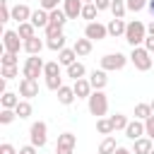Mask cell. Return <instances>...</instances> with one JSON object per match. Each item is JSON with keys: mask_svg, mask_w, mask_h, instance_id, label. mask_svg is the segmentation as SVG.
I'll return each instance as SVG.
<instances>
[{"mask_svg": "<svg viewBox=\"0 0 154 154\" xmlns=\"http://www.w3.org/2000/svg\"><path fill=\"white\" fill-rule=\"evenodd\" d=\"M14 111H17V116H19V118H29V116H31V103H29V99L19 101Z\"/></svg>", "mask_w": 154, "mask_h": 154, "instance_id": "obj_34", "label": "cell"}, {"mask_svg": "<svg viewBox=\"0 0 154 154\" xmlns=\"http://www.w3.org/2000/svg\"><path fill=\"white\" fill-rule=\"evenodd\" d=\"M82 2H94V0H82Z\"/></svg>", "mask_w": 154, "mask_h": 154, "instance_id": "obj_52", "label": "cell"}, {"mask_svg": "<svg viewBox=\"0 0 154 154\" xmlns=\"http://www.w3.org/2000/svg\"><path fill=\"white\" fill-rule=\"evenodd\" d=\"M111 2H113V0H94V5H96L99 12H101V10H111Z\"/></svg>", "mask_w": 154, "mask_h": 154, "instance_id": "obj_46", "label": "cell"}, {"mask_svg": "<svg viewBox=\"0 0 154 154\" xmlns=\"http://www.w3.org/2000/svg\"><path fill=\"white\" fill-rule=\"evenodd\" d=\"M84 36L91 38V41H101V38L108 36V29H106L103 24H99V22H87V26H84Z\"/></svg>", "mask_w": 154, "mask_h": 154, "instance_id": "obj_9", "label": "cell"}, {"mask_svg": "<svg viewBox=\"0 0 154 154\" xmlns=\"http://www.w3.org/2000/svg\"><path fill=\"white\" fill-rule=\"evenodd\" d=\"M147 7H149V12H152V17H154V0H149V2H147Z\"/></svg>", "mask_w": 154, "mask_h": 154, "instance_id": "obj_51", "label": "cell"}, {"mask_svg": "<svg viewBox=\"0 0 154 154\" xmlns=\"http://www.w3.org/2000/svg\"><path fill=\"white\" fill-rule=\"evenodd\" d=\"M0 65H17V53H2V58H0Z\"/></svg>", "mask_w": 154, "mask_h": 154, "instance_id": "obj_41", "label": "cell"}, {"mask_svg": "<svg viewBox=\"0 0 154 154\" xmlns=\"http://www.w3.org/2000/svg\"><path fill=\"white\" fill-rule=\"evenodd\" d=\"M65 22H67V14H65V10H51V24H55V26H65Z\"/></svg>", "mask_w": 154, "mask_h": 154, "instance_id": "obj_27", "label": "cell"}, {"mask_svg": "<svg viewBox=\"0 0 154 154\" xmlns=\"http://www.w3.org/2000/svg\"><path fill=\"white\" fill-rule=\"evenodd\" d=\"M36 29H46L48 24H51V12L48 10H43V7H38V10H34L31 12V19H29Z\"/></svg>", "mask_w": 154, "mask_h": 154, "instance_id": "obj_12", "label": "cell"}, {"mask_svg": "<svg viewBox=\"0 0 154 154\" xmlns=\"http://www.w3.org/2000/svg\"><path fill=\"white\" fill-rule=\"evenodd\" d=\"M77 144V137L72 132H63L58 135V144H55V154H72Z\"/></svg>", "mask_w": 154, "mask_h": 154, "instance_id": "obj_8", "label": "cell"}, {"mask_svg": "<svg viewBox=\"0 0 154 154\" xmlns=\"http://www.w3.org/2000/svg\"><path fill=\"white\" fill-rule=\"evenodd\" d=\"M10 19H12V7L7 0H2L0 2V22H10Z\"/></svg>", "mask_w": 154, "mask_h": 154, "instance_id": "obj_36", "label": "cell"}, {"mask_svg": "<svg viewBox=\"0 0 154 154\" xmlns=\"http://www.w3.org/2000/svg\"><path fill=\"white\" fill-rule=\"evenodd\" d=\"M106 29H108V36H113V38H116V36H125L128 24H125L123 19H116V17H113V19L106 24Z\"/></svg>", "mask_w": 154, "mask_h": 154, "instance_id": "obj_15", "label": "cell"}, {"mask_svg": "<svg viewBox=\"0 0 154 154\" xmlns=\"http://www.w3.org/2000/svg\"><path fill=\"white\" fill-rule=\"evenodd\" d=\"M60 31H63L60 26H55V24H48V26H46V38H51V36H58Z\"/></svg>", "mask_w": 154, "mask_h": 154, "instance_id": "obj_44", "label": "cell"}, {"mask_svg": "<svg viewBox=\"0 0 154 154\" xmlns=\"http://www.w3.org/2000/svg\"><path fill=\"white\" fill-rule=\"evenodd\" d=\"M113 154H132V152H130V149H125V147H118Z\"/></svg>", "mask_w": 154, "mask_h": 154, "instance_id": "obj_49", "label": "cell"}, {"mask_svg": "<svg viewBox=\"0 0 154 154\" xmlns=\"http://www.w3.org/2000/svg\"><path fill=\"white\" fill-rule=\"evenodd\" d=\"M154 149V144H152V137H140V140H135V147H132V154H149Z\"/></svg>", "mask_w": 154, "mask_h": 154, "instance_id": "obj_16", "label": "cell"}, {"mask_svg": "<svg viewBox=\"0 0 154 154\" xmlns=\"http://www.w3.org/2000/svg\"><path fill=\"white\" fill-rule=\"evenodd\" d=\"M0 75H2L5 79H14V77L19 75V67H17V65H2Z\"/></svg>", "mask_w": 154, "mask_h": 154, "instance_id": "obj_37", "label": "cell"}, {"mask_svg": "<svg viewBox=\"0 0 154 154\" xmlns=\"http://www.w3.org/2000/svg\"><path fill=\"white\" fill-rule=\"evenodd\" d=\"M17 34H19L24 41H26V38H34V36H36V26H34L31 22H22L19 29H17Z\"/></svg>", "mask_w": 154, "mask_h": 154, "instance_id": "obj_24", "label": "cell"}, {"mask_svg": "<svg viewBox=\"0 0 154 154\" xmlns=\"http://www.w3.org/2000/svg\"><path fill=\"white\" fill-rule=\"evenodd\" d=\"M60 2H65V0H41V7L51 12V10H58V5H60Z\"/></svg>", "mask_w": 154, "mask_h": 154, "instance_id": "obj_43", "label": "cell"}, {"mask_svg": "<svg viewBox=\"0 0 154 154\" xmlns=\"http://www.w3.org/2000/svg\"><path fill=\"white\" fill-rule=\"evenodd\" d=\"M43 67H46V63L41 60V55H29L26 63H24V77L36 79V77L43 72Z\"/></svg>", "mask_w": 154, "mask_h": 154, "instance_id": "obj_7", "label": "cell"}, {"mask_svg": "<svg viewBox=\"0 0 154 154\" xmlns=\"http://www.w3.org/2000/svg\"><path fill=\"white\" fill-rule=\"evenodd\" d=\"M147 2H149V0H125V5H128L130 12H140V10H144Z\"/></svg>", "mask_w": 154, "mask_h": 154, "instance_id": "obj_40", "label": "cell"}, {"mask_svg": "<svg viewBox=\"0 0 154 154\" xmlns=\"http://www.w3.org/2000/svg\"><path fill=\"white\" fill-rule=\"evenodd\" d=\"M43 75L46 77H55V75H60V63H46V67H43Z\"/></svg>", "mask_w": 154, "mask_h": 154, "instance_id": "obj_38", "label": "cell"}, {"mask_svg": "<svg viewBox=\"0 0 154 154\" xmlns=\"http://www.w3.org/2000/svg\"><path fill=\"white\" fill-rule=\"evenodd\" d=\"M36 149H38V147H34V144H26V147H22L17 154H36Z\"/></svg>", "mask_w": 154, "mask_h": 154, "instance_id": "obj_47", "label": "cell"}, {"mask_svg": "<svg viewBox=\"0 0 154 154\" xmlns=\"http://www.w3.org/2000/svg\"><path fill=\"white\" fill-rule=\"evenodd\" d=\"M111 12H113L116 19H123L125 12H128V5H125L123 0H113V2H111Z\"/></svg>", "mask_w": 154, "mask_h": 154, "instance_id": "obj_30", "label": "cell"}, {"mask_svg": "<svg viewBox=\"0 0 154 154\" xmlns=\"http://www.w3.org/2000/svg\"><path fill=\"white\" fill-rule=\"evenodd\" d=\"M2 48H5L7 53H19V48H24V41H22V36H19L17 31L7 29V31L2 34Z\"/></svg>", "mask_w": 154, "mask_h": 154, "instance_id": "obj_6", "label": "cell"}, {"mask_svg": "<svg viewBox=\"0 0 154 154\" xmlns=\"http://www.w3.org/2000/svg\"><path fill=\"white\" fill-rule=\"evenodd\" d=\"M144 135L154 140V113H152V116H149V118L144 120Z\"/></svg>", "mask_w": 154, "mask_h": 154, "instance_id": "obj_42", "label": "cell"}, {"mask_svg": "<svg viewBox=\"0 0 154 154\" xmlns=\"http://www.w3.org/2000/svg\"><path fill=\"white\" fill-rule=\"evenodd\" d=\"M72 89H75V94H77V99H89V94H91V82L89 79H75V84H72Z\"/></svg>", "mask_w": 154, "mask_h": 154, "instance_id": "obj_14", "label": "cell"}, {"mask_svg": "<svg viewBox=\"0 0 154 154\" xmlns=\"http://www.w3.org/2000/svg\"><path fill=\"white\" fill-rule=\"evenodd\" d=\"M125 137L128 140H140V137H144V120H140V118H135V120H130L128 123V128H125Z\"/></svg>", "mask_w": 154, "mask_h": 154, "instance_id": "obj_11", "label": "cell"}, {"mask_svg": "<svg viewBox=\"0 0 154 154\" xmlns=\"http://www.w3.org/2000/svg\"><path fill=\"white\" fill-rule=\"evenodd\" d=\"M82 7H84L82 0H65V2H63V10H65L67 19H77V17H82Z\"/></svg>", "mask_w": 154, "mask_h": 154, "instance_id": "obj_13", "label": "cell"}, {"mask_svg": "<svg viewBox=\"0 0 154 154\" xmlns=\"http://www.w3.org/2000/svg\"><path fill=\"white\" fill-rule=\"evenodd\" d=\"M65 38H67V36L60 31L58 36H51V38L46 41V46H48L51 51H63V48H65Z\"/></svg>", "mask_w": 154, "mask_h": 154, "instance_id": "obj_25", "label": "cell"}, {"mask_svg": "<svg viewBox=\"0 0 154 154\" xmlns=\"http://www.w3.org/2000/svg\"><path fill=\"white\" fill-rule=\"evenodd\" d=\"M0 154H17V149H14L10 142H2V144H0Z\"/></svg>", "mask_w": 154, "mask_h": 154, "instance_id": "obj_45", "label": "cell"}, {"mask_svg": "<svg viewBox=\"0 0 154 154\" xmlns=\"http://www.w3.org/2000/svg\"><path fill=\"white\" fill-rule=\"evenodd\" d=\"M87 106H89V113L96 116V118H103L106 111H108V96L101 91V89H94L87 99Z\"/></svg>", "mask_w": 154, "mask_h": 154, "instance_id": "obj_1", "label": "cell"}, {"mask_svg": "<svg viewBox=\"0 0 154 154\" xmlns=\"http://www.w3.org/2000/svg\"><path fill=\"white\" fill-rule=\"evenodd\" d=\"M152 111H154V101H152Z\"/></svg>", "mask_w": 154, "mask_h": 154, "instance_id": "obj_53", "label": "cell"}, {"mask_svg": "<svg viewBox=\"0 0 154 154\" xmlns=\"http://www.w3.org/2000/svg\"><path fill=\"white\" fill-rule=\"evenodd\" d=\"M125 63H128V55H123V53H108V55L101 58V70L116 72V70H123Z\"/></svg>", "mask_w": 154, "mask_h": 154, "instance_id": "obj_5", "label": "cell"}, {"mask_svg": "<svg viewBox=\"0 0 154 154\" xmlns=\"http://www.w3.org/2000/svg\"><path fill=\"white\" fill-rule=\"evenodd\" d=\"M152 113H154L152 111V103H137L135 106V118H140V120H147Z\"/></svg>", "mask_w": 154, "mask_h": 154, "instance_id": "obj_29", "label": "cell"}, {"mask_svg": "<svg viewBox=\"0 0 154 154\" xmlns=\"http://www.w3.org/2000/svg\"><path fill=\"white\" fill-rule=\"evenodd\" d=\"M46 87H48L51 91H58V89L63 87V77H60V75H55V77H46Z\"/></svg>", "mask_w": 154, "mask_h": 154, "instance_id": "obj_39", "label": "cell"}, {"mask_svg": "<svg viewBox=\"0 0 154 154\" xmlns=\"http://www.w3.org/2000/svg\"><path fill=\"white\" fill-rule=\"evenodd\" d=\"M91 43H94V41L84 36V38H77L72 48H75V53H77V55H89V53H91Z\"/></svg>", "mask_w": 154, "mask_h": 154, "instance_id": "obj_21", "label": "cell"}, {"mask_svg": "<svg viewBox=\"0 0 154 154\" xmlns=\"http://www.w3.org/2000/svg\"><path fill=\"white\" fill-rule=\"evenodd\" d=\"M149 154H154V149H152V152H149Z\"/></svg>", "mask_w": 154, "mask_h": 154, "instance_id": "obj_54", "label": "cell"}, {"mask_svg": "<svg viewBox=\"0 0 154 154\" xmlns=\"http://www.w3.org/2000/svg\"><path fill=\"white\" fill-rule=\"evenodd\" d=\"M89 82H91V87H94V89H103V87L108 84L106 70H94V72L89 75Z\"/></svg>", "mask_w": 154, "mask_h": 154, "instance_id": "obj_18", "label": "cell"}, {"mask_svg": "<svg viewBox=\"0 0 154 154\" xmlns=\"http://www.w3.org/2000/svg\"><path fill=\"white\" fill-rule=\"evenodd\" d=\"M144 48H147L149 53H154V36H147V38H144Z\"/></svg>", "mask_w": 154, "mask_h": 154, "instance_id": "obj_48", "label": "cell"}, {"mask_svg": "<svg viewBox=\"0 0 154 154\" xmlns=\"http://www.w3.org/2000/svg\"><path fill=\"white\" fill-rule=\"evenodd\" d=\"M41 48H43V41H41L38 36L26 38V41H24V51H26L29 55H38V53H41Z\"/></svg>", "mask_w": 154, "mask_h": 154, "instance_id": "obj_20", "label": "cell"}, {"mask_svg": "<svg viewBox=\"0 0 154 154\" xmlns=\"http://www.w3.org/2000/svg\"><path fill=\"white\" fill-rule=\"evenodd\" d=\"M130 60H132V65H135L140 72H147L149 67H154V58H152V53H149L144 46H135L132 53H130Z\"/></svg>", "mask_w": 154, "mask_h": 154, "instance_id": "obj_3", "label": "cell"}, {"mask_svg": "<svg viewBox=\"0 0 154 154\" xmlns=\"http://www.w3.org/2000/svg\"><path fill=\"white\" fill-rule=\"evenodd\" d=\"M48 125L43 123V120H36V123H31V128H29V140H31V144L34 147H46V140H48Z\"/></svg>", "mask_w": 154, "mask_h": 154, "instance_id": "obj_4", "label": "cell"}, {"mask_svg": "<svg viewBox=\"0 0 154 154\" xmlns=\"http://www.w3.org/2000/svg\"><path fill=\"white\" fill-rule=\"evenodd\" d=\"M96 130H99L101 135H111V132H113L111 118H96Z\"/></svg>", "mask_w": 154, "mask_h": 154, "instance_id": "obj_32", "label": "cell"}, {"mask_svg": "<svg viewBox=\"0 0 154 154\" xmlns=\"http://www.w3.org/2000/svg\"><path fill=\"white\" fill-rule=\"evenodd\" d=\"M118 149V144H116V140L111 137V135H106L103 140H101V144H99V154H113Z\"/></svg>", "mask_w": 154, "mask_h": 154, "instance_id": "obj_23", "label": "cell"}, {"mask_svg": "<svg viewBox=\"0 0 154 154\" xmlns=\"http://www.w3.org/2000/svg\"><path fill=\"white\" fill-rule=\"evenodd\" d=\"M14 118H17V111H14V108H2V111H0V123H2V125H10Z\"/></svg>", "mask_w": 154, "mask_h": 154, "instance_id": "obj_35", "label": "cell"}, {"mask_svg": "<svg viewBox=\"0 0 154 154\" xmlns=\"http://www.w3.org/2000/svg\"><path fill=\"white\" fill-rule=\"evenodd\" d=\"M19 96H24V99L38 96V82L31 79V77H22L19 79Z\"/></svg>", "mask_w": 154, "mask_h": 154, "instance_id": "obj_10", "label": "cell"}, {"mask_svg": "<svg viewBox=\"0 0 154 154\" xmlns=\"http://www.w3.org/2000/svg\"><path fill=\"white\" fill-rule=\"evenodd\" d=\"M75 58H79L77 53H75V48H63V51H58V63L60 65H72L75 63Z\"/></svg>", "mask_w": 154, "mask_h": 154, "instance_id": "obj_22", "label": "cell"}, {"mask_svg": "<svg viewBox=\"0 0 154 154\" xmlns=\"http://www.w3.org/2000/svg\"><path fill=\"white\" fill-rule=\"evenodd\" d=\"M111 123H113V130H125L128 128V116H123V113H116V116H111Z\"/></svg>", "mask_w": 154, "mask_h": 154, "instance_id": "obj_33", "label": "cell"}, {"mask_svg": "<svg viewBox=\"0 0 154 154\" xmlns=\"http://www.w3.org/2000/svg\"><path fill=\"white\" fill-rule=\"evenodd\" d=\"M144 38H147V26H144L140 19L128 22V29H125V41H128V43L135 48V46L144 43Z\"/></svg>", "mask_w": 154, "mask_h": 154, "instance_id": "obj_2", "label": "cell"}, {"mask_svg": "<svg viewBox=\"0 0 154 154\" xmlns=\"http://www.w3.org/2000/svg\"><path fill=\"white\" fill-rule=\"evenodd\" d=\"M75 96H77V94H75L72 87H65V84H63V87L58 89V101H60L63 106H70V103L75 101Z\"/></svg>", "mask_w": 154, "mask_h": 154, "instance_id": "obj_19", "label": "cell"}, {"mask_svg": "<svg viewBox=\"0 0 154 154\" xmlns=\"http://www.w3.org/2000/svg\"><path fill=\"white\" fill-rule=\"evenodd\" d=\"M0 103H2V108H17L19 96H17V94H12V91H5V94L0 96Z\"/></svg>", "mask_w": 154, "mask_h": 154, "instance_id": "obj_28", "label": "cell"}, {"mask_svg": "<svg viewBox=\"0 0 154 154\" xmlns=\"http://www.w3.org/2000/svg\"><path fill=\"white\" fill-rule=\"evenodd\" d=\"M84 72H87V67L82 65V63H72V65H67V77H72V79H82L84 77Z\"/></svg>", "mask_w": 154, "mask_h": 154, "instance_id": "obj_26", "label": "cell"}, {"mask_svg": "<svg viewBox=\"0 0 154 154\" xmlns=\"http://www.w3.org/2000/svg\"><path fill=\"white\" fill-rule=\"evenodd\" d=\"M12 19L19 22V24H22V22H29V19H31V10H29L26 5H14V7H12Z\"/></svg>", "mask_w": 154, "mask_h": 154, "instance_id": "obj_17", "label": "cell"}, {"mask_svg": "<svg viewBox=\"0 0 154 154\" xmlns=\"http://www.w3.org/2000/svg\"><path fill=\"white\" fill-rule=\"evenodd\" d=\"M147 34H149V36H154V19H152V24L147 26Z\"/></svg>", "mask_w": 154, "mask_h": 154, "instance_id": "obj_50", "label": "cell"}, {"mask_svg": "<svg viewBox=\"0 0 154 154\" xmlns=\"http://www.w3.org/2000/svg\"><path fill=\"white\" fill-rule=\"evenodd\" d=\"M96 5L94 2H84V7H82V19H87V22H94L96 19Z\"/></svg>", "mask_w": 154, "mask_h": 154, "instance_id": "obj_31", "label": "cell"}]
</instances>
